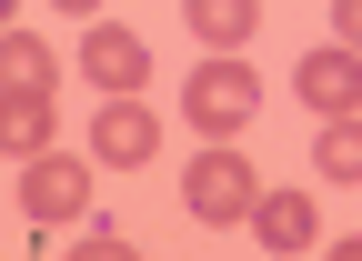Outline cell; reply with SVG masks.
I'll return each instance as SVG.
<instances>
[{"label": "cell", "instance_id": "obj_6", "mask_svg": "<svg viewBox=\"0 0 362 261\" xmlns=\"http://www.w3.org/2000/svg\"><path fill=\"white\" fill-rule=\"evenodd\" d=\"M90 151L121 161V171L161 161V121H151V101H101V121H90Z\"/></svg>", "mask_w": 362, "mask_h": 261}, {"label": "cell", "instance_id": "obj_8", "mask_svg": "<svg viewBox=\"0 0 362 261\" xmlns=\"http://www.w3.org/2000/svg\"><path fill=\"white\" fill-rule=\"evenodd\" d=\"M181 20H192V40H202V51L211 61H242V40H252V0H181Z\"/></svg>", "mask_w": 362, "mask_h": 261}, {"label": "cell", "instance_id": "obj_1", "mask_svg": "<svg viewBox=\"0 0 362 261\" xmlns=\"http://www.w3.org/2000/svg\"><path fill=\"white\" fill-rule=\"evenodd\" d=\"M181 211L192 221H252L262 211V181H252V161L232 151V141H202V161H181Z\"/></svg>", "mask_w": 362, "mask_h": 261}, {"label": "cell", "instance_id": "obj_12", "mask_svg": "<svg viewBox=\"0 0 362 261\" xmlns=\"http://www.w3.org/2000/svg\"><path fill=\"white\" fill-rule=\"evenodd\" d=\"M71 261H141V241H131V231H111V221H90V231L71 241Z\"/></svg>", "mask_w": 362, "mask_h": 261}, {"label": "cell", "instance_id": "obj_2", "mask_svg": "<svg viewBox=\"0 0 362 261\" xmlns=\"http://www.w3.org/2000/svg\"><path fill=\"white\" fill-rule=\"evenodd\" d=\"M181 111H192L202 141H232V130H252V111H262V80L242 61H202L192 80H181Z\"/></svg>", "mask_w": 362, "mask_h": 261}, {"label": "cell", "instance_id": "obj_7", "mask_svg": "<svg viewBox=\"0 0 362 261\" xmlns=\"http://www.w3.org/2000/svg\"><path fill=\"white\" fill-rule=\"evenodd\" d=\"M302 111H322V121H352V101H362V61L342 51V40H332V51H302Z\"/></svg>", "mask_w": 362, "mask_h": 261}, {"label": "cell", "instance_id": "obj_4", "mask_svg": "<svg viewBox=\"0 0 362 261\" xmlns=\"http://www.w3.org/2000/svg\"><path fill=\"white\" fill-rule=\"evenodd\" d=\"M21 211L30 221H90V161H71V151L21 161Z\"/></svg>", "mask_w": 362, "mask_h": 261}, {"label": "cell", "instance_id": "obj_3", "mask_svg": "<svg viewBox=\"0 0 362 261\" xmlns=\"http://www.w3.org/2000/svg\"><path fill=\"white\" fill-rule=\"evenodd\" d=\"M81 80H101V101H141V80H151V51H141V30H121V20H90V30H81Z\"/></svg>", "mask_w": 362, "mask_h": 261}, {"label": "cell", "instance_id": "obj_5", "mask_svg": "<svg viewBox=\"0 0 362 261\" xmlns=\"http://www.w3.org/2000/svg\"><path fill=\"white\" fill-rule=\"evenodd\" d=\"M312 241H322V211H312V191H262V211H252V251L302 261Z\"/></svg>", "mask_w": 362, "mask_h": 261}, {"label": "cell", "instance_id": "obj_13", "mask_svg": "<svg viewBox=\"0 0 362 261\" xmlns=\"http://www.w3.org/2000/svg\"><path fill=\"white\" fill-rule=\"evenodd\" d=\"M332 40H342L352 61H362V0H342V11H332Z\"/></svg>", "mask_w": 362, "mask_h": 261}, {"label": "cell", "instance_id": "obj_11", "mask_svg": "<svg viewBox=\"0 0 362 261\" xmlns=\"http://www.w3.org/2000/svg\"><path fill=\"white\" fill-rule=\"evenodd\" d=\"M0 141H11L21 161H40V151H51V101H11V111H0Z\"/></svg>", "mask_w": 362, "mask_h": 261}, {"label": "cell", "instance_id": "obj_10", "mask_svg": "<svg viewBox=\"0 0 362 261\" xmlns=\"http://www.w3.org/2000/svg\"><path fill=\"white\" fill-rule=\"evenodd\" d=\"M312 171H322V181H362V121H322Z\"/></svg>", "mask_w": 362, "mask_h": 261}, {"label": "cell", "instance_id": "obj_14", "mask_svg": "<svg viewBox=\"0 0 362 261\" xmlns=\"http://www.w3.org/2000/svg\"><path fill=\"white\" fill-rule=\"evenodd\" d=\"M332 261H362V231H352V241H332Z\"/></svg>", "mask_w": 362, "mask_h": 261}, {"label": "cell", "instance_id": "obj_9", "mask_svg": "<svg viewBox=\"0 0 362 261\" xmlns=\"http://www.w3.org/2000/svg\"><path fill=\"white\" fill-rule=\"evenodd\" d=\"M0 91H11V101H51V51H40L30 30L0 40Z\"/></svg>", "mask_w": 362, "mask_h": 261}]
</instances>
